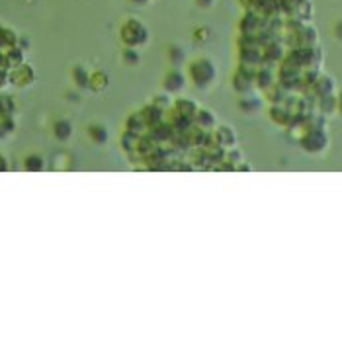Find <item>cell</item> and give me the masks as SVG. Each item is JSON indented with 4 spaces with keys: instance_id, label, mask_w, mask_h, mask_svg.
<instances>
[{
    "instance_id": "2",
    "label": "cell",
    "mask_w": 342,
    "mask_h": 342,
    "mask_svg": "<svg viewBox=\"0 0 342 342\" xmlns=\"http://www.w3.org/2000/svg\"><path fill=\"white\" fill-rule=\"evenodd\" d=\"M166 88L170 90V92H178L182 86H184V78H182V74L180 72H170L168 76H166Z\"/></svg>"
},
{
    "instance_id": "4",
    "label": "cell",
    "mask_w": 342,
    "mask_h": 342,
    "mask_svg": "<svg viewBox=\"0 0 342 342\" xmlns=\"http://www.w3.org/2000/svg\"><path fill=\"white\" fill-rule=\"evenodd\" d=\"M92 135H94V137L98 135V139H100V141H104V139H106V133H104L102 129H92Z\"/></svg>"
},
{
    "instance_id": "3",
    "label": "cell",
    "mask_w": 342,
    "mask_h": 342,
    "mask_svg": "<svg viewBox=\"0 0 342 342\" xmlns=\"http://www.w3.org/2000/svg\"><path fill=\"white\" fill-rule=\"evenodd\" d=\"M127 59H129V61H131L133 64H135V63L139 61V57H137V55H135L133 51H127V53H125V61H127Z\"/></svg>"
},
{
    "instance_id": "1",
    "label": "cell",
    "mask_w": 342,
    "mask_h": 342,
    "mask_svg": "<svg viewBox=\"0 0 342 342\" xmlns=\"http://www.w3.org/2000/svg\"><path fill=\"white\" fill-rule=\"evenodd\" d=\"M215 76V70L211 66L209 61H197L192 64V78L197 86H205L211 82V78Z\"/></svg>"
}]
</instances>
